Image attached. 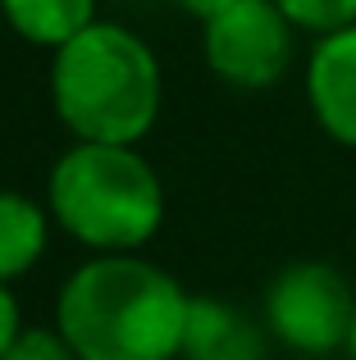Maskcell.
Segmentation results:
<instances>
[{
  "mask_svg": "<svg viewBox=\"0 0 356 360\" xmlns=\"http://www.w3.org/2000/svg\"><path fill=\"white\" fill-rule=\"evenodd\" d=\"M192 297L142 255H91L55 297V328L82 360H178Z\"/></svg>",
  "mask_w": 356,
  "mask_h": 360,
  "instance_id": "6da1fadb",
  "label": "cell"
},
{
  "mask_svg": "<svg viewBox=\"0 0 356 360\" xmlns=\"http://www.w3.org/2000/svg\"><path fill=\"white\" fill-rule=\"evenodd\" d=\"M155 51L124 23H96L51 55V105L73 141L137 146L160 119Z\"/></svg>",
  "mask_w": 356,
  "mask_h": 360,
  "instance_id": "7a4b0ae2",
  "label": "cell"
},
{
  "mask_svg": "<svg viewBox=\"0 0 356 360\" xmlns=\"http://www.w3.org/2000/svg\"><path fill=\"white\" fill-rule=\"evenodd\" d=\"M46 210L91 255H133L165 224V183L137 146L73 141L46 178Z\"/></svg>",
  "mask_w": 356,
  "mask_h": 360,
  "instance_id": "3957f363",
  "label": "cell"
},
{
  "mask_svg": "<svg viewBox=\"0 0 356 360\" xmlns=\"http://www.w3.org/2000/svg\"><path fill=\"white\" fill-rule=\"evenodd\" d=\"M265 328L302 356H329L352 342L356 292L333 264L293 260L265 292Z\"/></svg>",
  "mask_w": 356,
  "mask_h": 360,
  "instance_id": "277c9868",
  "label": "cell"
},
{
  "mask_svg": "<svg viewBox=\"0 0 356 360\" xmlns=\"http://www.w3.org/2000/svg\"><path fill=\"white\" fill-rule=\"evenodd\" d=\"M293 32L274 0H233L224 14L201 23V51L220 82L265 91L293 64Z\"/></svg>",
  "mask_w": 356,
  "mask_h": 360,
  "instance_id": "5b68a950",
  "label": "cell"
},
{
  "mask_svg": "<svg viewBox=\"0 0 356 360\" xmlns=\"http://www.w3.org/2000/svg\"><path fill=\"white\" fill-rule=\"evenodd\" d=\"M306 101L324 137L356 150V27L315 41L306 60Z\"/></svg>",
  "mask_w": 356,
  "mask_h": 360,
  "instance_id": "8992f818",
  "label": "cell"
},
{
  "mask_svg": "<svg viewBox=\"0 0 356 360\" xmlns=\"http://www.w3.org/2000/svg\"><path fill=\"white\" fill-rule=\"evenodd\" d=\"M178 360H269V328L220 297H192Z\"/></svg>",
  "mask_w": 356,
  "mask_h": 360,
  "instance_id": "52a82bcc",
  "label": "cell"
},
{
  "mask_svg": "<svg viewBox=\"0 0 356 360\" xmlns=\"http://www.w3.org/2000/svg\"><path fill=\"white\" fill-rule=\"evenodd\" d=\"M51 224L55 219L42 201L0 187V283H14L27 269H37L51 242Z\"/></svg>",
  "mask_w": 356,
  "mask_h": 360,
  "instance_id": "ba28073f",
  "label": "cell"
},
{
  "mask_svg": "<svg viewBox=\"0 0 356 360\" xmlns=\"http://www.w3.org/2000/svg\"><path fill=\"white\" fill-rule=\"evenodd\" d=\"M0 18L27 46H42L55 55L96 23V0H0Z\"/></svg>",
  "mask_w": 356,
  "mask_h": 360,
  "instance_id": "9c48e42d",
  "label": "cell"
},
{
  "mask_svg": "<svg viewBox=\"0 0 356 360\" xmlns=\"http://www.w3.org/2000/svg\"><path fill=\"white\" fill-rule=\"evenodd\" d=\"M284 9V18L297 32H315V37H333L356 27V0H274Z\"/></svg>",
  "mask_w": 356,
  "mask_h": 360,
  "instance_id": "30bf717a",
  "label": "cell"
},
{
  "mask_svg": "<svg viewBox=\"0 0 356 360\" xmlns=\"http://www.w3.org/2000/svg\"><path fill=\"white\" fill-rule=\"evenodd\" d=\"M0 360H82L78 352L69 347V338L60 328H42V324H23V333L9 342V352Z\"/></svg>",
  "mask_w": 356,
  "mask_h": 360,
  "instance_id": "8fae6325",
  "label": "cell"
},
{
  "mask_svg": "<svg viewBox=\"0 0 356 360\" xmlns=\"http://www.w3.org/2000/svg\"><path fill=\"white\" fill-rule=\"evenodd\" d=\"M23 333V315H18V301L9 292V283H0V356L9 352V342Z\"/></svg>",
  "mask_w": 356,
  "mask_h": 360,
  "instance_id": "7c38bea8",
  "label": "cell"
},
{
  "mask_svg": "<svg viewBox=\"0 0 356 360\" xmlns=\"http://www.w3.org/2000/svg\"><path fill=\"white\" fill-rule=\"evenodd\" d=\"M178 5H183V9H187L192 18H201V23H210V18H215V14H224V9H229L233 0H178Z\"/></svg>",
  "mask_w": 356,
  "mask_h": 360,
  "instance_id": "4fadbf2b",
  "label": "cell"
},
{
  "mask_svg": "<svg viewBox=\"0 0 356 360\" xmlns=\"http://www.w3.org/2000/svg\"><path fill=\"white\" fill-rule=\"evenodd\" d=\"M348 352H352V360H356V328H352V342H348Z\"/></svg>",
  "mask_w": 356,
  "mask_h": 360,
  "instance_id": "5bb4252c",
  "label": "cell"
}]
</instances>
